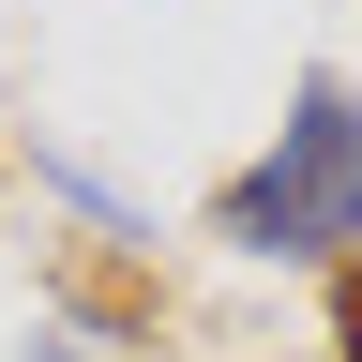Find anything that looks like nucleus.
I'll return each instance as SVG.
<instances>
[{
	"label": "nucleus",
	"mask_w": 362,
	"mask_h": 362,
	"mask_svg": "<svg viewBox=\"0 0 362 362\" xmlns=\"http://www.w3.org/2000/svg\"><path fill=\"white\" fill-rule=\"evenodd\" d=\"M347 362H362V287H347Z\"/></svg>",
	"instance_id": "f03ea898"
},
{
	"label": "nucleus",
	"mask_w": 362,
	"mask_h": 362,
	"mask_svg": "<svg viewBox=\"0 0 362 362\" xmlns=\"http://www.w3.org/2000/svg\"><path fill=\"white\" fill-rule=\"evenodd\" d=\"M226 242L242 257H332V242H362V106L332 76L287 106V136L226 181Z\"/></svg>",
	"instance_id": "f257e3e1"
}]
</instances>
